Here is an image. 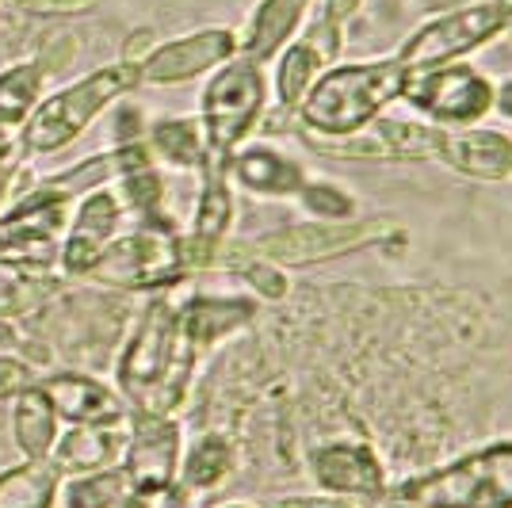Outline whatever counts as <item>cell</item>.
Returning <instances> with one entry per match:
<instances>
[{
  "mask_svg": "<svg viewBox=\"0 0 512 508\" xmlns=\"http://www.w3.org/2000/svg\"><path fill=\"white\" fill-rule=\"evenodd\" d=\"M497 4L505 8V16H509V20H512V0H497Z\"/></svg>",
  "mask_w": 512,
  "mask_h": 508,
  "instance_id": "74e56055",
  "label": "cell"
},
{
  "mask_svg": "<svg viewBox=\"0 0 512 508\" xmlns=\"http://www.w3.org/2000/svg\"><path fill=\"white\" fill-rule=\"evenodd\" d=\"M234 222V195H230V161L226 157H203V188L195 203L192 230L180 237V264L192 268H214L222 256V241Z\"/></svg>",
  "mask_w": 512,
  "mask_h": 508,
  "instance_id": "8fae6325",
  "label": "cell"
},
{
  "mask_svg": "<svg viewBox=\"0 0 512 508\" xmlns=\"http://www.w3.org/2000/svg\"><path fill=\"white\" fill-rule=\"evenodd\" d=\"M184 505H188V493L176 482L169 489H127V497H123L119 508H184Z\"/></svg>",
  "mask_w": 512,
  "mask_h": 508,
  "instance_id": "4dcf8cb0",
  "label": "cell"
},
{
  "mask_svg": "<svg viewBox=\"0 0 512 508\" xmlns=\"http://www.w3.org/2000/svg\"><path fill=\"white\" fill-rule=\"evenodd\" d=\"M325 65V58H321L314 46H291L287 50V58L279 62V73H276V92H279V104L287 107V111H295V107L302 104V96L310 92V85H314V77H318V69Z\"/></svg>",
  "mask_w": 512,
  "mask_h": 508,
  "instance_id": "f1b7e54d",
  "label": "cell"
},
{
  "mask_svg": "<svg viewBox=\"0 0 512 508\" xmlns=\"http://www.w3.org/2000/svg\"><path fill=\"white\" fill-rule=\"evenodd\" d=\"M184 459V428L176 417H150L130 409L123 474L130 489H169L176 486Z\"/></svg>",
  "mask_w": 512,
  "mask_h": 508,
  "instance_id": "30bf717a",
  "label": "cell"
},
{
  "mask_svg": "<svg viewBox=\"0 0 512 508\" xmlns=\"http://www.w3.org/2000/svg\"><path fill=\"white\" fill-rule=\"evenodd\" d=\"M356 4H360V0H325V20H333V23L348 20V12H352Z\"/></svg>",
  "mask_w": 512,
  "mask_h": 508,
  "instance_id": "d590c367",
  "label": "cell"
},
{
  "mask_svg": "<svg viewBox=\"0 0 512 508\" xmlns=\"http://www.w3.org/2000/svg\"><path fill=\"white\" fill-rule=\"evenodd\" d=\"M35 386V367L12 356H0V398H16Z\"/></svg>",
  "mask_w": 512,
  "mask_h": 508,
  "instance_id": "1f68e13d",
  "label": "cell"
},
{
  "mask_svg": "<svg viewBox=\"0 0 512 508\" xmlns=\"http://www.w3.org/2000/svg\"><path fill=\"white\" fill-rule=\"evenodd\" d=\"M153 169V153L138 142H130L123 149H111V153H100V157H88L81 165L65 169L62 176H50L43 188L54 191L58 199H73V195H88V191H100L107 180H119V176H130V172Z\"/></svg>",
  "mask_w": 512,
  "mask_h": 508,
  "instance_id": "d6986e66",
  "label": "cell"
},
{
  "mask_svg": "<svg viewBox=\"0 0 512 508\" xmlns=\"http://www.w3.org/2000/svg\"><path fill=\"white\" fill-rule=\"evenodd\" d=\"M383 233L386 222H356V226L325 222V226H295V230L268 233L234 249L256 260H268V264H314V260H333L363 245H375L383 241Z\"/></svg>",
  "mask_w": 512,
  "mask_h": 508,
  "instance_id": "ba28073f",
  "label": "cell"
},
{
  "mask_svg": "<svg viewBox=\"0 0 512 508\" xmlns=\"http://www.w3.org/2000/svg\"><path fill=\"white\" fill-rule=\"evenodd\" d=\"M138 81V62H115L104 65L96 73H88L69 88L54 92L50 100L31 111V119L20 127V149L23 153H54L65 149L81 130L104 111L111 100H119Z\"/></svg>",
  "mask_w": 512,
  "mask_h": 508,
  "instance_id": "3957f363",
  "label": "cell"
},
{
  "mask_svg": "<svg viewBox=\"0 0 512 508\" xmlns=\"http://www.w3.org/2000/svg\"><path fill=\"white\" fill-rule=\"evenodd\" d=\"M146 149L165 157L176 169H203V157H207L203 127L195 119H161L150 130V146Z\"/></svg>",
  "mask_w": 512,
  "mask_h": 508,
  "instance_id": "4316f807",
  "label": "cell"
},
{
  "mask_svg": "<svg viewBox=\"0 0 512 508\" xmlns=\"http://www.w3.org/2000/svg\"><path fill=\"white\" fill-rule=\"evenodd\" d=\"M299 199L306 211L325 218V222H348L352 211H356L352 195L341 188H333V184H306V188L299 191Z\"/></svg>",
  "mask_w": 512,
  "mask_h": 508,
  "instance_id": "f546056e",
  "label": "cell"
},
{
  "mask_svg": "<svg viewBox=\"0 0 512 508\" xmlns=\"http://www.w3.org/2000/svg\"><path fill=\"white\" fill-rule=\"evenodd\" d=\"M127 424H77L58 432V440L50 447L46 463L58 470V478H81L96 470H111L123 463V447H127Z\"/></svg>",
  "mask_w": 512,
  "mask_h": 508,
  "instance_id": "2e32d148",
  "label": "cell"
},
{
  "mask_svg": "<svg viewBox=\"0 0 512 508\" xmlns=\"http://www.w3.org/2000/svg\"><path fill=\"white\" fill-rule=\"evenodd\" d=\"M180 276H184L180 233L165 230L119 233L88 268L92 283L119 287V291H161Z\"/></svg>",
  "mask_w": 512,
  "mask_h": 508,
  "instance_id": "8992f818",
  "label": "cell"
},
{
  "mask_svg": "<svg viewBox=\"0 0 512 508\" xmlns=\"http://www.w3.org/2000/svg\"><path fill=\"white\" fill-rule=\"evenodd\" d=\"M493 107H497L501 115H509V119H512V81H505L501 88H493Z\"/></svg>",
  "mask_w": 512,
  "mask_h": 508,
  "instance_id": "8d00e7d4",
  "label": "cell"
},
{
  "mask_svg": "<svg viewBox=\"0 0 512 508\" xmlns=\"http://www.w3.org/2000/svg\"><path fill=\"white\" fill-rule=\"evenodd\" d=\"M39 92H43V69L39 65H8L0 73V130L23 127L31 119V111L39 107Z\"/></svg>",
  "mask_w": 512,
  "mask_h": 508,
  "instance_id": "484cf974",
  "label": "cell"
},
{
  "mask_svg": "<svg viewBox=\"0 0 512 508\" xmlns=\"http://www.w3.org/2000/svg\"><path fill=\"white\" fill-rule=\"evenodd\" d=\"M16 146L4 138L0 142V199H4V191H8V184H12V176H16Z\"/></svg>",
  "mask_w": 512,
  "mask_h": 508,
  "instance_id": "836d02e7",
  "label": "cell"
},
{
  "mask_svg": "<svg viewBox=\"0 0 512 508\" xmlns=\"http://www.w3.org/2000/svg\"><path fill=\"white\" fill-rule=\"evenodd\" d=\"M43 386V394L50 398L58 421L65 428H77V424H123L130 421V405L127 398L107 386V382L81 375V371H62V375H50Z\"/></svg>",
  "mask_w": 512,
  "mask_h": 508,
  "instance_id": "5bb4252c",
  "label": "cell"
},
{
  "mask_svg": "<svg viewBox=\"0 0 512 508\" xmlns=\"http://www.w3.org/2000/svg\"><path fill=\"white\" fill-rule=\"evenodd\" d=\"M256 318L253 298H214L195 295L176 310V333L192 348L195 356H203L218 340L234 337L237 329H245Z\"/></svg>",
  "mask_w": 512,
  "mask_h": 508,
  "instance_id": "e0dca14e",
  "label": "cell"
},
{
  "mask_svg": "<svg viewBox=\"0 0 512 508\" xmlns=\"http://www.w3.org/2000/svg\"><path fill=\"white\" fill-rule=\"evenodd\" d=\"M306 4H310V0H264V4L256 8L249 31H245L241 58L253 65L268 62L279 46L287 43V35L295 31V23H299Z\"/></svg>",
  "mask_w": 512,
  "mask_h": 508,
  "instance_id": "cb8c5ba5",
  "label": "cell"
},
{
  "mask_svg": "<svg viewBox=\"0 0 512 508\" xmlns=\"http://www.w3.org/2000/svg\"><path fill=\"white\" fill-rule=\"evenodd\" d=\"M406 65L390 62H363L329 69L321 81L310 85L302 96L299 115L302 123L321 138H352L375 123V115L390 100H398L409 85Z\"/></svg>",
  "mask_w": 512,
  "mask_h": 508,
  "instance_id": "6da1fadb",
  "label": "cell"
},
{
  "mask_svg": "<svg viewBox=\"0 0 512 508\" xmlns=\"http://www.w3.org/2000/svg\"><path fill=\"white\" fill-rule=\"evenodd\" d=\"M127 489L123 466H111V470H96V474H81V478H62L58 501L62 508H119Z\"/></svg>",
  "mask_w": 512,
  "mask_h": 508,
  "instance_id": "83f0119b",
  "label": "cell"
},
{
  "mask_svg": "<svg viewBox=\"0 0 512 508\" xmlns=\"http://www.w3.org/2000/svg\"><path fill=\"white\" fill-rule=\"evenodd\" d=\"M12 402H16L12 405V440H16L23 459L43 463L46 455H50V447H54V440H58V432H62V421H58L54 405H50V398L43 394L39 382L31 390L16 394Z\"/></svg>",
  "mask_w": 512,
  "mask_h": 508,
  "instance_id": "603a6c76",
  "label": "cell"
},
{
  "mask_svg": "<svg viewBox=\"0 0 512 508\" xmlns=\"http://www.w3.org/2000/svg\"><path fill=\"white\" fill-rule=\"evenodd\" d=\"M58 470L35 459H20L0 470V508H54L58 505Z\"/></svg>",
  "mask_w": 512,
  "mask_h": 508,
  "instance_id": "d4e9b609",
  "label": "cell"
},
{
  "mask_svg": "<svg viewBox=\"0 0 512 508\" xmlns=\"http://www.w3.org/2000/svg\"><path fill=\"white\" fill-rule=\"evenodd\" d=\"M46 264L50 260L0 256V318H23L58 291V279L46 276Z\"/></svg>",
  "mask_w": 512,
  "mask_h": 508,
  "instance_id": "7402d4cb",
  "label": "cell"
},
{
  "mask_svg": "<svg viewBox=\"0 0 512 508\" xmlns=\"http://www.w3.org/2000/svg\"><path fill=\"white\" fill-rule=\"evenodd\" d=\"M20 344L23 340H20V333H16V325L8 318H0V356H12Z\"/></svg>",
  "mask_w": 512,
  "mask_h": 508,
  "instance_id": "e575fe53",
  "label": "cell"
},
{
  "mask_svg": "<svg viewBox=\"0 0 512 508\" xmlns=\"http://www.w3.org/2000/svg\"><path fill=\"white\" fill-rule=\"evenodd\" d=\"M123 211H127V207H123L119 195H111V191H104V188L88 191L81 211L73 218V226H69L62 256H58L65 276H88V268L96 264V256L104 253L107 245L119 237Z\"/></svg>",
  "mask_w": 512,
  "mask_h": 508,
  "instance_id": "9a60e30c",
  "label": "cell"
},
{
  "mask_svg": "<svg viewBox=\"0 0 512 508\" xmlns=\"http://www.w3.org/2000/svg\"><path fill=\"white\" fill-rule=\"evenodd\" d=\"M230 172L241 188L256 195H299L306 188V172L291 157H283L268 146H253L230 157Z\"/></svg>",
  "mask_w": 512,
  "mask_h": 508,
  "instance_id": "44dd1931",
  "label": "cell"
},
{
  "mask_svg": "<svg viewBox=\"0 0 512 508\" xmlns=\"http://www.w3.org/2000/svg\"><path fill=\"white\" fill-rule=\"evenodd\" d=\"M176 363V306L169 298H153L134 321L127 344L115 360V390L130 409H142L165 386Z\"/></svg>",
  "mask_w": 512,
  "mask_h": 508,
  "instance_id": "5b68a950",
  "label": "cell"
},
{
  "mask_svg": "<svg viewBox=\"0 0 512 508\" xmlns=\"http://www.w3.org/2000/svg\"><path fill=\"white\" fill-rule=\"evenodd\" d=\"M264 100H268V88L260 77V65L245 62V58L222 65L203 92V115H199L207 153L230 161L237 142H245V134L256 127Z\"/></svg>",
  "mask_w": 512,
  "mask_h": 508,
  "instance_id": "277c9868",
  "label": "cell"
},
{
  "mask_svg": "<svg viewBox=\"0 0 512 508\" xmlns=\"http://www.w3.org/2000/svg\"><path fill=\"white\" fill-rule=\"evenodd\" d=\"M237 470V447L226 432H203L180 459V474L176 482L188 497H203L214 493L230 482V474Z\"/></svg>",
  "mask_w": 512,
  "mask_h": 508,
  "instance_id": "ffe728a7",
  "label": "cell"
},
{
  "mask_svg": "<svg viewBox=\"0 0 512 508\" xmlns=\"http://www.w3.org/2000/svg\"><path fill=\"white\" fill-rule=\"evenodd\" d=\"M379 508H512V440L486 444L455 463L402 478Z\"/></svg>",
  "mask_w": 512,
  "mask_h": 508,
  "instance_id": "7a4b0ae2",
  "label": "cell"
},
{
  "mask_svg": "<svg viewBox=\"0 0 512 508\" xmlns=\"http://www.w3.org/2000/svg\"><path fill=\"white\" fill-rule=\"evenodd\" d=\"M505 23H512V20L505 16V8H501L497 0L474 4V8H463V12H451L444 20L425 23V27L394 54V62L406 65L409 73L440 69V65L455 62L459 54H467L474 46L490 43Z\"/></svg>",
  "mask_w": 512,
  "mask_h": 508,
  "instance_id": "52a82bcc",
  "label": "cell"
},
{
  "mask_svg": "<svg viewBox=\"0 0 512 508\" xmlns=\"http://www.w3.org/2000/svg\"><path fill=\"white\" fill-rule=\"evenodd\" d=\"M237 54V43L230 31L214 27V31H199L188 39H176L150 50L146 62H138V81L142 85H184L199 73H207L214 65L230 62Z\"/></svg>",
  "mask_w": 512,
  "mask_h": 508,
  "instance_id": "4fadbf2b",
  "label": "cell"
},
{
  "mask_svg": "<svg viewBox=\"0 0 512 508\" xmlns=\"http://www.w3.org/2000/svg\"><path fill=\"white\" fill-rule=\"evenodd\" d=\"M310 474L329 497H360L379 505L386 493V466L367 440H329L314 447Z\"/></svg>",
  "mask_w": 512,
  "mask_h": 508,
  "instance_id": "7c38bea8",
  "label": "cell"
},
{
  "mask_svg": "<svg viewBox=\"0 0 512 508\" xmlns=\"http://www.w3.org/2000/svg\"><path fill=\"white\" fill-rule=\"evenodd\" d=\"M222 508H253V505H222Z\"/></svg>",
  "mask_w": 512,
  "mask_h": 508,
  "instance_id": "f35d334b",
  "label": "cell"
},
{
  "mask_svg": "<svg viewBox=\"0 0 512 508\" xmlns=\"http://www.w3.org/2000/svg\"><path fill=\"white\" fill-rule=\"evenodd\" d=\"M268 508H379L371 501H360V497H276L268 501Z\"/></svg>",
  "mask_w": 512,
  "mask_h": 508,
  "instance_id": "d6a6232c",
  "label": "cell"
},
{
  "mask_svg": "<svg viewBox=\"0 0 512 508\" xmlns=\"http://www.w3.org/2000/svg\"><path fill=\"white\" fill-rule=\"evenodd\" d=\"M440 161L463 176L501 180L512 172V138L501 130H448Z\"/></svg>",
  "mask_w": 512,
  "mask_h": 508,
  "instance_id": "ac0fdd59",
  "label": "cell"
},
{
  "mask_svg": "<svg viewBox=\"0 0 512 508\" xmlns=\"http://www.w3.org/2000/svg\"><path fill=\"white\" fill-rule=\"evenodd\" d=\"M402 100H409L417 111H425L428 119L444 127H467L493 107V85L474 69L440 65V69L413 73Z\"/></svg>",
  "mask_w": 512,
  "mask_h": 508,
  "instance_id": "9c48e42d",
  "label": "cell"
}]
</instances>
